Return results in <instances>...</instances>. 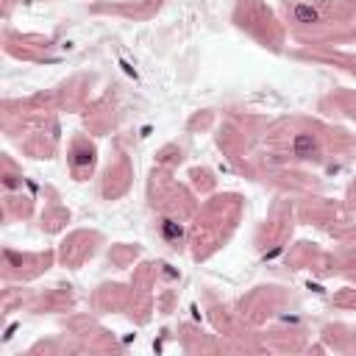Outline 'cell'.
Returning <instances> with one entry per match:
<instances>
[{"label": "cell", "instance_id": "obj_4", "mask_svg": "<svg viewBox=\"0 0 356 356\" xmlns=\"http://www.w3.org/2000/svg\"><path fill=\"white\" fill-rule=\"evenodd\" d=\"M72 164H75V167L92 164V150H84V147H78L75 153H72Z\"/></svg>", "mask_w": 356, "mask_h": 356}, {"label": "cell", "instance_id": "obj_3", "mask_svg": "<svg viewBox=\"0 0 356 356\" xmlns=\"http://www.w3.org/2000/svg\"><path fill=\"white\" fill-rule=\"evenodd\" d=\"M161 234L167 239H173V242H178V239L184 237V228L175 223V220H161Z\"/></svg>", "mask_w": 356, "mask_h": 356}, {"label": "cell", "instance_id": "obj_1", "mask_svg": "<svg viewBox=\"0 0 356 356\" xmlns=\"http://www.w3.org/2000/svg\"><path fill=\"white\" fill-rule=\"evenodd\" d=\"M314 150H317V142H314L312 134H298V137H295V156L306 159V156L314 153Z\"/></svg>", "mask_w": 356, "mask_h": 356}, {"label": "cell", "instance_id": "obj_2", "mask_svg": "<svg viewBox=\"0 0 356 356\" xmlns=\"http://www.w3.org/2000/svg\"><path fill=\"white\" fill-rule=\"evenodd\" d=\"M295 20L298 22H317L320 14H317L314 6H303V3H300V6H295Z\"/></svg>", "mask_w": 356, "mask_h": 356}]
</instances>
